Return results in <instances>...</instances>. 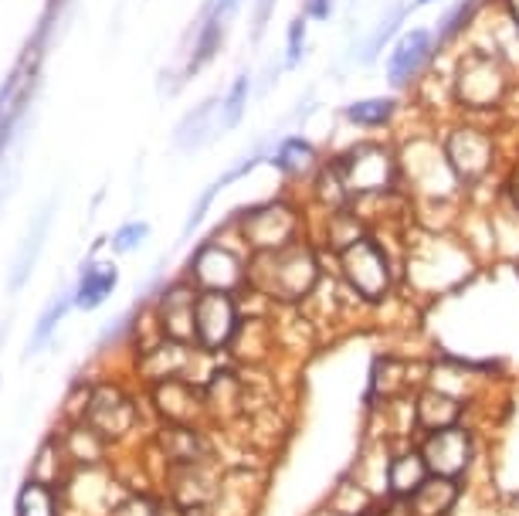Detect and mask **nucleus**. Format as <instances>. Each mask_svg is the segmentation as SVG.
Returning <instances> with one entry per match:
<instances>
[{
  "mask_svg": "<svg viewBox=\"0 0 519 516\" xmlns=\"http://www.w3.org/2000/svg\"><path fill=\"white\" fill-rule=\"evenodd\" d=\"M401 116V99L397 96H367L340 109V119L346 126L363 129V133H377V129H391Z\"/></svg>",
  "mask_w": 519,
  "mask_h": 516,
  "instance_id": "20",
  "label": "nucleus"
},
{
  "mask_svg": "<svg viewBox=\"0 0 519 516\" xmlns=\"http://www.w3.org/2000/svg\"><path fill=\"white\" fill-rule=\"evenodd\" d=\"M465 418V401L458 394H448L441 387H421L414 394V425L421 435L445 432V428L462 425Z\"/></svg>",
  "mask_w": 519,
  "mask_h": 516,
  "instance_id": "17",
  "label": "nucleus"
},
{
  "mask_svg": "<svg viewBox=\"0 0 519 516\" xmlns=\"http://www.w3.org/2000/svg\"><path fill=\"white\" fill-rule=\"evenodd\" d=\"M438 58L435 28H408L397 34L384 58V79L394 92H411L428 79Z\"/></svg>",
  "mask_w": 519,
  "mask_h": 516,
  "instance_id": "9",
  "label": "nucleus"
},
{
  "mask_svg": "<svg viewBox=\"0 0 519 516\" xmlns=\"http://www.w3.org/2000/svg\"><path fill=\"white\" fill-rule=\"evenodd\" d=\"M268 163L285 177V180H313L316 170L323 167V153L313 140L306 136H282L268 153Z\"/></svg>",
  "mask_w": 519,
  "mask_h": 516,
  "instance_id": "18",
  "label": "nucleus"
},
{
  "mask_svg": "<svg viewBox=\"0 0 519 516\" xmlns=\"http://www.w3.org/2000/svg\"><path fill=\"white\" fill-rule=\"evenodd\" d=\"M309 51V21L296 14L285 28V68H299Z\"/></svg>",
  "mask_w": 519,
  "mask_h": 516,
  "instance_id": "30",
  "label": "nucleus"
},
{
  "mask_svg": "<svg viewBox=\"0 0 519 516\" xmlns=\"http://www.w3.org/2000/svg\"><path fill=\"white\" fill-rule=\"evenodd\" d=\"M516 72L503 58L486 48H465L448 72V96L458 116L486 119L506 113L509 99L516 96Z\"/></svg>",
  "mask_w": 519,
  "mask_h": 516,
  "instance_id": "1",
  "label": "nucleus"
},
{
  "mask_svg": "<svg viewBox=\"0 0 519 516\" xmlns=\"http://www.w3.org/2000/svg\"><path fill=\"white\" fill-rule=\"evenodd\" d=\"M496 7H499V11H503V14L509 17V21H513L516 28H519V0H496Z\"/></svg>",
  "mask_w": 519,
  "mask_h": 516,
  "instance_id": "38",
  "label": "nucleus"
},
{
  "mask_svg": "<svg viewBox=\"0 0 519 516\" xmlns=\"http://www.w3.org/2000/svg\"><path fill=\"white\" fill-rule=\"evenodd\" d=\"M153 404H157L160 418L167 425H190L207 411V398L204 391H197L194 384L180 381V377H167V381H157L153 384Z\"/></svg>",
  "mask_w": 519,
  "mask_h": 516,
  "instance_id": "16",
  "label": "nucleus"
},
{
  "mask_svg": "<svg viewBox=\"0 0 519 516\" xmlns=\"http://www.w3.org/2000/svg\"><path fill=\"white\" fill-rule=\"evenodd\" d=\"M112 516H163V510L150 496H123L112 506Z\"/></svg>",
  "mask_w": 519,
  "mask_h": 516,
  "instance_id": "33",
  "label": "nucleus"
},
{
  "mask_svg": "<svg viewBox=\"0 0 519 516\" xmlns=\"http://www.w3.org/2000/svg\"><path fill=\"white\" fill-rule=\"evenodd\" d=\"M336 275L350 296H357L367 306H377L397 286V262L377 235H363L360 242L336 255Z\"/></svg>",
  "mask_w": 519,
  "mask_h": 516,
  "instance_id": "6",
  "label": "nucleus"
},
{
  "mask_svg": "<svg viewBox=\"0 0 519 516\" xmlns=\"http://www.w3.org/2000/svg\"><path fill=\"white\" fill-rule=\"evenodd\" d=\"M116 279H119V275H116L112 265H102V269L85 272V279L79 282V289H75V306H79V309L102 306L112 296V289H116Z\"/></svg>",
  "mask_w": 519,
  "mask_h": 516,
  "instance_id": "25",
  "label": "nucleus"
},
{
  "mask_svg": "<svg viewBox=\"0 0 519 516\" xmlns=\"http://www.w3.org/2000/svg\"><path fill=\"white\" fill-rule=\"evenodd\" d=\"M48 218H51V208L41 214L38 221H34V228H31V235H28V242H24V248H21V265H14V275H11V286L14 289H21V282L28 279L31 275V269H34V258H38V252H41V242H45V235H48Z\"/></svg>",
  "mask_w": 519,
  "mask_h": 516,
  "instance_id": "28",
  "label": "nucleus"
},
{
  "mask_svg": "<svg viewBox=\"0 0 519 516\" xmlns=\"http://www.w3.org/2000/svg\"><path fill=\"white\" fill-rule=\"evenodd\" d=\"M248 286L265 292L272 303L299 306L323 286V262L319 248L302 242L282 248V252H262L248 262Z\"/></svg>",
  "mask_w": 519,
  "mask_h": 516,
  "instance_id": "3",
  "label": "nucleus"
},
{
  "mask_svg": "<svg viewBox=\"0 0 519 516\" xmlns=\"http://www.w3.org/2000/svg\"><path fill=\"white\" fill-rule=\"evenodd\" d=\"M411 7L414 4H404V0H391V4H387V11L380 14V21L374 24V31H370L367 38L360 41V48H357V62L360 65H374L380 58V51H384L387 45H394L397 34H401L404 17H408Z\"/></svg>",
  "mask_w": 519,
  "mask_h": 516,
  "instance_id": "22",
  "label": "nucleus"
},
{
  "mask_svg": "<svg viewBox=\"0 0 519 516\" xmlns=\"http://www.w3.org/2000/svg\"><path fill=\"white\" fill-rule=\"evenodd\" d=\"M418 449L425 455L431 476L465 479V472L475 462V435L465 425H455L445 428V432L421 435Z\"/></svg>",
  "mask_w": 519,
  "mask_h": 516,
  "instance_id": "12",
  "label": "nucleus"
},
{
  "mask_svg": "<svg viewBox=\"0 0 519 516\" xmlns=\"http://www.w3.org/2000/svg\"><path fill=\"white\" fill-rule=\"evenodd\" d=\"M458 503H462V479L448 476H428L408 500L414 516H452Z\"/></svg>",
  "mask_w": 519,
  "mask_h": 516,
  "instance_id": "21",
  "label": "nucleus"
},
{
  "mask_svg": "<svg viewBox=\"0 0 519 516\" xmlns=\"http://www.w3.org/2000/svg\"><path fill=\"white\" fill-rule=\"evenodd\" d=\"M479 258L472 255V248L462 242L452 231H418V238L408 245L401 262L404 282L421 292V296H441L452 292L462 282H469Z\"/></svg>",
  "mask_w": 519,
  "mask_h": 516,
  "instance_id": "2",
  "label": "nucleus"
},
{
  "mask_svg": "<svg viewBox=\"0 0 519 516\" xmlns=\"http://www.w3.org/2000/svg\"><path fill=\"white\" fill-rule=\"evenodd\" d=\"M17 516H58V500H55V489L48 483H38L31 479L28 486L17 493Z\"/></svg>",
  "mask_w": 519,
  "mask_h": 516,
  "instance_id": "27",
  "label": "nucleus"
},
{
  "mask_svg": "<svg viewBox=\"0 0 519 516\" xmlns=\"http://www.w3.org/2000/svg\"><path fill=\"white\" fill-rule=\"evenodd\" d=\"M72 306V296H58V303L48 309L45 316L38 320V326H34V347H41L48 337H51V330H55L58 323H62V316H65V309Z\"/></svg>",
  "mask_w": 519,
  "mask_h": 516,
  "instance_id": "32",
  "label": "nucleus"
},
{
  "mask_svg": "<svg viewBox=\"0 0 519 516\" xmlns=\"http://www.w3.org/2000/svg\"><path fill=\"white\" fill-rule=\"evenodd\" d=\"M340 170L346 191L353 201L360 197H387L401 191V167H397V146L380 140H363L346 146L330 157ZM350 201V204H353Z\"/></svg>",
  "mask_w": 519,
  "mask_h": 516,
  "instance_id": "7",
  "label": "nucleus"
},
{
  "mask_svg": "<svg viewBox=\"0 0 519 516\" xmlns=\"http://www.w3.org/2000/svg\"><path fill=\"white\" fill-rule=\"evenodd\" d=\"M438 140H441V150H445L448 167H452V174L458 177V184H462L465 191L486 184L499 170V136L496 129L482 123V119L458 116L455 123L441 129Z\"/></svg>",
  "mask_w": 519,
  "mask_h": 516,
  "instance_id": "5",
  "label": "nucleus"
},
{
  "mask_svg": "<svg viewBox=\"0 0 519 516\" xmlns=\"http://www.w3.org/2000/svg\"><path fill=\"white\" fill-rule=\"evenodd\" d=\"M146 238H150V225H143V221H133V225H123L116 231V238H112V248H116L119 255L123 252H136Z\"/></svg>",
  "mask_w": 519,
  "mask_h": 516,
  "instance_id": "31",
  "label": "nucleus"
},
{
  "mask_svg": "<svg viewBox=\"0 0 519 516\" xmlns=\"http://www.w3.org/2000/svg\"><path fill=\"white\" fill-rule=\"evenodd\" d=\"M374 516H414V513H411V506H408V503L391 500L387 506H377V513H374Z\"/></svg>",
  "mask_w": 519,
  "mask_h": 516,
  "instance_id": "37",
  "label": "nucleus"
},
{
  "mask_svg": "<svg viewBox=\"0 0 519 516\" xmlns=\"http://www.w3.org/2000/svg\"><path fill=\"white\" fill-rule=\"evenodd\" d=\"M431 476L428 472V462L425 455H421L418 445H408V449H397L391 459H387L384 466V479H387V496L391 500H401L408 503L414 493H418V486L425 483Z\"/></svg>",
  "mask_w": 519,
  "mask_h": 516,
  "instance_id": "19",
  "label": "nucleus"
},
{
  "mask_svg": "<svg viewBox=\"0 0 519 516\" xmlns=\"http://www.w3.org/2000/svg\"><path fill=\"white\" fill-rule=\"evenodd\" d=\"M333 4L336 0H302V17L306 21H330V14H333Z\"/></svg>",
  "mask_w": 519,
  "mask_h": 516,
  "instance_id": "36",
  "label": "nucleus"
},
{
  "mask_svg": "<svg viewBox=\"0 0 519 516\" xmlns=\"http://www.w3.org/2000/svg\"><path fill=\"white\" fill-rule=\"evenodd\" d=\"M272 11H275V0H255V14H252V41H258L272 21Z\"/></svg>",
  "mask_w": 519,
  "mask_h": 516,
  "instance_id": "35",
  "label": "nucleus"
},
{
  "mask_svg": "<svg viewBox=\"0 0 519 516\" xmlns=\"http://www.w3.org/2000/svg\"><path fill=\"white\" fill-rule=\"evenodd\" d=\"M482 11H486V0H455V4L441 14V21L435 24L438 51H448V48H455L458 41L469 38Z\"/></svg>",
  "mask_w": 519,
  "mask_h": 516,
  "instance_id": "23",
  "label": "nucleus"
},
{
  "mask_svg": "<svg viewBox=\"0 0 519 516\" xmlns=\"http://www.w3.org/2000/svg\"><path fill=\"white\" fill-rule=\"evenodd\" d=\"M133 421H136L133 401L112 384L95 387L89 394V401H85V425H89L102 442L123 438L129 428H133Z\"/></svg>",
  "mask_w": 519,
  "mask_h": 516,
  "instance_id": "13",
  "label": "nucleus"
},
{
  "mask_svg": "<svg viewBox=\"0 0 519 516\" xmlns=\"http://www.w3.org/2000/svg\"><path fill=\"white\" fill-rule=\"evenodd\" d=\"M235 225L241 242L248 245L252 255L262 252H282V248L302 242V214L292 201H268L252 204V208L235 214Z\"/></svg>",
  "mask_w": 519,
  "mask_h": 516,
  "instance_id": "8",
  "label": "nucleus"
},
{
  "mask_svg": "<svg viewBox=\"0 0 519 516\" xmlns=\"http://www.w3.org/2000/svg\"><path fill=\"white\" fill-rule=\"evenodd\" d=\"M214 113H221V99H207L201 106L190 109L184 116V123L177 126V133H173V140H177L180 150H194V146H201L204 140H211Z\"/></svg>",
  "mask_w": 519,
  "mask_h": 516,
  "instance_id": "24",
  "label": "nucleus"
},
{
  "mask_svg": "<svg viewBox=\"0 0 519 516\" xmlns=\"http://www.w3.org/2000/svg\"><path fill=\"white\" fill-rule=\"evenodd\" d=\"M194 303H197V289L194 282H173V286L160 296L157 306V320H160V333L173 343H197L194 333Z\"/></svg>",
  "mask_w": 519,
  "mask_h": 516,
  "instance_id": "14",
  "label": "nucleus"
},
{
  "mask_svg": "<svg viewBox=\"0 0 519 516\" xmlns=\"http://www.w3.org/2000/svg\"><path fill=\"white\" fill-rule=\"evenodd\" d=\"M408 367L401 364V360L394 357H380L374 364V371H370V398L374 401H391L401 394V377Z\"/></svg>",
  "mask_w": 519,
  "mask_h": 516,
  "instance_id": "26",
  "label": "nucleus"
},
{
  "mask_svg": "<svg viewBox=\"0 0 519 516\" xmlns=\"http://www.w3.org/2000/svg\"><path fill=\"white\" fill-rule=\"evenodd\" d=\"M235 11H238V0H211V4H204L201 21H197V28H194V51H190V58H187V75H197L214 55H218L224 31H228V21Z\"/></svg>",
  "mask_w": 519,
  "mask_h": 516,
  "instance_id": "15",
  "label": "nucleus"
},
{
  "mask_svg": "<svg viewBox=\"0 0 519 516\" xmlns=\"http://www.w3.org/2000/svg\"><path fill=\"white\" fill-rule=\"evenodd\" d=\"M499 197H503L506 204H513L519 211V160H513V167L506 170L503 184H499Z\"/></svg>",
  "mask_w": 519,
  "mask_h": 516,
  "instance_id": "34",
  "label": "nucleus"
},
{
  "mask_svg": "<svg viewBox=\"0 0 519 516\" xmlns=\"http://www.w3.org/2000/svg\"><path fill=\"white\" fill-rule=\"evenodd\" d=\"M248 72H241L235 82H231L228 96L221 99V133H228V129H235L241 123V116H245V106H248Z\"/></svg>",
  "mask_w": 519,
  "mask_h": 516,
  "instance_id": "29",
  "label": "nucleus"
},
{
  "mask_svg": "<svg viewBox=\"0 0 519 516\" xmlns=\"http://www.w3.org/2000/svg\"><path fill=\"white\" fill-rule=\"evenodd\" d=\"M428 4H435V0H414V7H428Z\"/></svg>",
  "mask_w": 519,
  "mask_h": 516,
  "instance_id": "39",
  "label": "nucleus"
},
{
  "mask_svg": "<svg viewBox=\"0 0 519 516\" xmlns=\"http://www.w3.org/2000/svg\"><path fill=\"white\" fill-rule=\"evenodd\" d=\"M397 167H401V191L421 208H445V204H455L458 194L465 191L448 167L441 140L435 136H404L397 143Z\"/></svg>",
  "mask_w": 519,
  "mask_h": 516,
  "instance_id": "4",
  "label": "nucleus"
},
{
  "mask_svg": "<svg viewBox=\"0 0 519 516\" xmlns=\"http://www.w3.org/2000/svg\"><path fill=\"white\" fill-rule=\"evenodd\" d=\"M241 323H245V316H241L238 296H231V292H197L194 303L197 347L204 350L235 347Z\"/></svg>",
  "mask_w": 519,
  "mask_h": 516,
  "instance_id": "11",
  "label": "nucleus"
},
{
  "mask_svg": "<svg viewBox=\"0 0 519 516\" xmlns=\"http://www.w3.org/2000/svg\"><path fill=\"white\" fill-rule=\"evenodd\" d=\"M248 262L235 248L221 242H204L187 265V282H194L197 292H231L238 296L248 286Z\"/></svg>",
  "mask_w": 519,
  "mask_h": 516,
  "instance_id": "10",
  "label": "nucleus"
}]
</instances>
